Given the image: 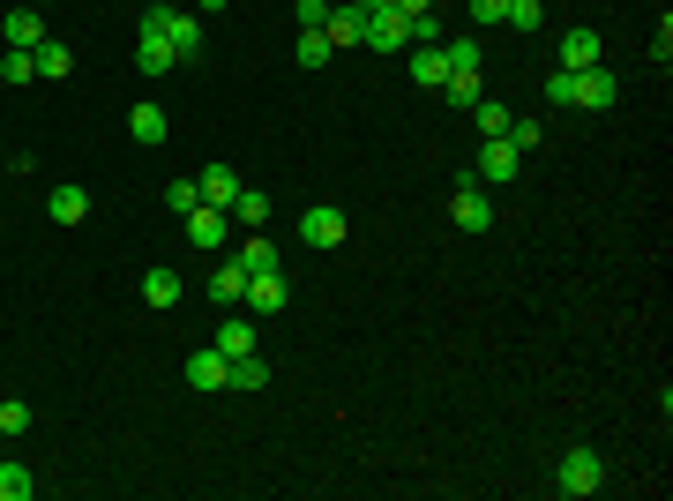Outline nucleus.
<instances>
[{"label": "nucleus", "mask_w": 673, "mask_h": 501, "mask_svg": "<svg viewBox=\"0 0 673 501\" xmlns=\"http://www.w3.org/2000/svg\"><path fill=\"white\" fill-rule=\"evenodd\" d=\"M142 31L172 38L180 68H187V60H203V15H187V8H172V0H150V8H142Z\"/></svg>", "instance_id": "f257e3e1"}, {"label": "nucleus", "mask_w": 673, "mask_h": 501, "mask_svg": "<svg viewBox=\"0 0 673 501\" xmlns=\"http://www.w3.org/2000/svg\"><path fill=\"white\" fill-rule=\"evenodd\" d=\"M554 487H561V494H598V487H606V464H598V449H591V442H577V449H569V457H561V471H554Z\"/></svg>", "instance_id": "f03ea898"}, {"label": "nucleus", "mask_w": 673, "mask_h": 501, "mask_svg": "<svg viewBox=\"0 0 673 501\" xmlns=\"http://www.w3.org/2000/svg\"><path fill=\"white\" fill-rule=\"evenodd\" d=\"M360 45H375V53H412V15H397V8H367Z\"/></svg>", "instance_id": "7ed1b4c3"}, {"label": "nucleus", "mask_w": 673, "mask_h": 501, "mask_svg": "<svg viewBox=\"0 0 673 501\" xmlns=\"http://www.w3.org/2000/svg\"><path fill=\"white\" fill-rule=\"evenodd\" d=\"M614 98H621V83L606 68H577L569 76V105H584V113H614Z\"/></svg>", "instance_id": "20e7f679"}, {"label": "nucleus", "mask_w": 673, "mask_h": 501, "mask_svg": "<svg viewBox=\"0 0 673 501\" xmlns=\"http://www.w3.org/2000/svg\"><path fill=\"white\" fill-rule=\"evenodd\" d=\"M299 248H344V209L336 203L299 209Z\"/></svg>", "instance_id": "39448f33"}, {"label": "nucleus", "mask_w": 673, "mask_h": 501, "mask_svg": "<svg viewBox=\"0 0 673 501\" xmlns=\"http://www.w3.org/2000/svg\"><path fill=\"white\" fill-rule=\"evenodd\" d=\"M285 299H293L285 270H262V277H248V299H240V307H248V315H277Z\"/></svg>", "instance_id": "423d86ee"}, {"label": "nucleus", "mask_w": 673, "mask_h": 501, "mask_svg": "<svg viewBox=\"0 0 673 501\" xmlns=\"http://www.w3.org/2000/svg\"><path fill=\"white\" fill-rule=\"evenodd\" d=\"M180 225H187V240H195V248H225V232H232V217H225V209H210V203H195Z\"/></svg>", "instance_id": "0eeeda50"}, {"label": "nucleus", "mask_w": 673, "mask_h": 501, "mask_svg": "<svg viewBox=\"0 0 673 501\" xmlns=\"http://www.w3.org/2000/svg\"><path fill=\"white\" fill-rule=\"evenodd\" d=\"M180 375H187V389H203V397H210V389H225V375H232V360H225V352H195V360H187V367H180Z\"/></svg>", "instance_id": "6e6552de"}, {"label": "nucleus", "mask_w": 673, "mask_h": 501, "mask_svg": "<svg viewBox=\"0 0 673 501\" xmlns=\"http://www.w3.org/2000/svg\"><path fill=\"white\" fill-rule=\"evenodd\" d=\"M135 68H142V76H172V68H180V53H172V38H158V31H142V38H135Z\"/></svg>", "instance_id": "1a4fd4ad"}, {"label": "nucleus", "mask_w": 673, "mask_h": 501, "mask_svg": "<svg viewBox=\"0 0 673 501\" xmlns=\"http://www.w3.org/2000/svg\"><path fill=\"white\" fill-rule=\"evenodd\" d=\"M45 209H53V225H83V217H90V187H76V180H60V187L45 195Z\"/></svg>", "instance_id": "9d476101"}, {"label": "nucleus", "mask_w": 673, "mask_h": 501, "mask_svg": "<svg viewBox=\"0 0 673 501\" xmlns=\"http://www.w3.org/2000/svg\"><path fill=\"white\" fill-rule=\"evenodd\" d=\"M561 68L577 76V68H598V31L577 23V31H561Z\"/></svg>", "instance_id": "9b49d317"}, {"label": "nucleus", "mask_w": 673, "mask_h": 501, "mask_svg": "<svg viewBox=\"0 0 673 501\" xmlns=\"http://www.w3.org/2000/svg\"><path fill=\"white\" fill-rule=\"evenodd\" d=\"M449 217H457L464 232H487V225H494V203H487V195H479V187L464 180V187H457V203H449Z\"/></svg>", "instance_id": "f8f14e48"}, {"label": "nucleus", "mask_w": 673, "mask_h": 501, "mask_svg": "<svg viewBox=\"0 0 673 501\" xmlns=\"http://www.w3.org/2000/svg\"><path fill=\"white\" fill-rule=\"evenodd\" d=\"M195 187H203V203H210V209H232L240 172H232V166H203V172H195Z\"/></svg>", "instance_id": "ddd939ff"}, {"label": "nucleus", "mask_w": 673, "mask_h": 501, "mask_svg": "<svg viewBox=\"0 0 673 501\" xmlns=\"http://www.w3.org/2000/svg\"><path fill=\"white\" fill-rule=\"evenodd\" d=\"M166 127H172V121H166V105H150V98L127 113V135H135L142 150H158V143H166Z\"/></svg>", "instance_id": "4468645a"}, {"label": "nucleus", "mask_w": 673, "mask_h": 501, "mask_svg": "<svg viewBox=\"0 0 673 501\" xmlns=\"http://www.w3.org/2000/svg\"><path fill=\"white\" fill-rule=\"evenodd\" d=\"M0 38L15 45V53H38V38H45V15H38V8H15V15L0 23Z\"/></svg>", "instance_id": "2eb2a0df"}, {"label": "nucleus", "mask_w": 673, "mask_h": 501, "mask_svg": "<svg viewBox=\"0 0 673 501\" xmlns=\"http://www.w3.org/2000/svg\"><path fill=\"white\" fill-rule=\"evenodd\" d=\"M412 83H420V90L449 83V53H442V45H412Z\"/></svg>", "instance_id": "dca6fc26"}, {"label": "nucleus", "mask_w": 673, "mask_h": 501, "mask_svg": "<svg viewBox=\"0 0 673 501\" xmlns=\"http://www.w3.org/2000/svg\"><path fill=\"white\" fill-rule=\"evenodd\" d=\"M360 23H367V8H352V0L336 8V0H330V23H322V38L344 53V45H360Z\"/></svg>", "instance_id": "f3484780"}, {"label": "nucleus", "mask_w": 673, "mask_h": 501, "mask_svg": "<svg viewBox=\"0 0 673 501\" xmlns=\"http://www.w3.org/2000/svg\"><path fill=\"white\" fill-rule=\"evenodd\" d=\"M142 307H180V270H172V262L142 270Z\"/></svg>", "instance_id": "a211bd4d"}, {"label": "nucleus", "mask_w": 673, "mask_h": 501, "mask_svg": "<svg viewBox=\"0 0 673 501\" xmlns=\"http://www.w3.org/2000/svg\"><path fill=\"white\" fill-rule=\"evenodd\" d=\"M210 299L217 307H240V299H248V270H240V262H217L210 270Z\"/></svg>", "instance_id": "6ab92c4d"}, {"label": "nucleus", "mask_w": 673, "mask_h": 501, "mask_svg": "<svg viewBox=\"0 0 673 501\" xmlns=\"http://www.w3.org/2000/svg\"><path fill=\"white\" fill-rule=\"evenodd\" d=\"M217 352H225V360H240V352H254V322L240 315V307H225V330H217Z\"/></svg>", "instance_id": "aec40b11"}, {"label": "nucleus", "mask_w": 673, "mask_h": 501, "mask_svg": "<svg viewBox=\"0 0 673 501\" xmlns=\"http://www.w3.org/2000/svg\"><path fill=\"white\" fill-rule=\"evenodd\" d=\"M516 166H524V158L509 150V135H487V150H479V172H487V180H516Z\"/></svg>", "instance_id": "412c9836"}, {"label": "nucleus", "mask_w": 673, "mask_h": 501, "mask_svg": "<svg viewBox=\"0 0 673 501\" xmlns=\"http://www.w3.org/2000/svg\"><path fill=\"white\" fill-rule=\"evenodd\" d=\"M225 217H232V225H248V232H262V225H270V195H262V187H240Z\"/></svg>", "instance_id": "4be33fe9"}, {"label": "nucleus", "mask_w": 673, "mask_h": 501, "mask_svg": "<svg viewBox=\"0 0 673 501\" xmlns=\"http://www.w3.org/2000/svg\"><path fill=\"white\" fill-rule=\"evenodd\" d=\"M240 270H248V277H262V270H277V240H262V232H248V240H240Z\"/></svg>", "instance_id": "5701e85b"}, {"label": "nucleus", "mask_w": 673, "mask_h": 501, "mask_svg": "<svg viewBox=\"0 0 673 501\" xmlns=\"http://www.w3.org/2000/svg\"><path fill=\"white\" fill-rule=\"evenodd\" d=\"M38 494V471L31 464H0V501H31Z\"/></svg>", "instance_id": "b1692460"}, {"label": "nucleus", "mask_w": 673, "mask_h": 501, "mask_svg": "<svg viewBox=\"0 0 673 501\" xmlns=\"http://www.w3.org/2000/svg\"><path fill=\"white\" fill-rule=\"evenodd\" d=\"M31 60H38V76H53V83H60L68 68H76V53H68L60 38H38V53H31Z\"/></svg>", "instance_id": "393cba45"}, {"label": "nucleus", "mask_w": 673, "mask_h": 501, "mask_svg": "<svg viewBox=\"0 0 673 501\" xmlns=\"http://www.w3.org/2000/svg\"><path fill=\"white\" fill-rule=\"evenodd\" d=\"M31 76H38V60H31V53H15V45H0V83H8V90H23Z\"/></svg>", "instance_id": "a878e982"}, {"label": "nucleus", "mask_w": 673, "mask_h": 501, "mask_svg": "<svg viewBox=\"0 0 673 501\" xmlns=\"http://www.w3.org/2000/svg\"><path fill=\"white\" fill-rule=\"evenodd\" d=\"M442 98H449V105H464V113H471V105L487 98V90H479V68H457V76L442 83Z\"/></svg>", "instance_id": "bb28decb"}, {"label": "nucleus", "mask_w": 673, "mask_h": 501, "mask_svg": "<svg viewBox=\"0 0 673 501\" xmlns=\"http://www.w3.org/2000/svg\"><path fill=\"white\" fill-rule=\"evenodd\" d=\"M262 382H270V360L240 352V360H232V375H225V389H262Z\"/></svg>", "instance_id": "cd10ccee"}, {"label": "nucleus", "mask_w": 673, "mask_h": 501, "mask_svg": "<svg viewBox=\"0 0 673 501\" xmlns=\"http://www.w3.org/2000/svg\"><path fill=\"white\" fill-rule=\"evenodd\" d=\"M471 121H479V135H509V121H516V113H509L502 98H479V105H471Z\"/></svg>", "instance_id": "c85d7f7f"}, {"label": "nucleus", "mask_w": 673, "mask_h": 501, "mask_svg": "<svg viewBox=\"0 0 673 501\" xmlns=\"http://www.w3.org/2000/svg\"><path fill=\"white\" fill-rule=\"evenodd\" d=\"M539 15H547V0H509V31H516V38H532V31H539Z\"/></svg>", "instance_id": "c756f323"}, {"label": "nucleus", "mask_w": 673, "mask_h": 501, "mask_svg": "<svg viewBox=\"0 0 673 501\" xmlns=\"http://www.w3.org/2000/svg\"><path fill=\"white\" fill-rule=\"evenodd\" d=\"M0 434H31V405L23 397H0Z\"/></svg>", "instance_id": "7c9ffc66"}, {"label": "nucleus", "mask_w": 673, "mask_h": 501, "mask_svg": "<svg viewBox=\"0 0 673 501\" xmlns=\"http://www.w3.org/2000/svg\"><path fill=\"white\" fill-rule=\"evenodd\" d=\"M330 53H336V45L322 38V31H299V68H322Z\"/></svg>", "instance_id": "2f4dec72"}, {"label": "nucleus", "mask_w": 673, "mask_h": 501, "mask_svg": "<svg viewBox=\"0 0 673 501\" xmlns=\"http://www.w3.org/2000/svg\"><path fill=\"white\" fill-rule=\"evenodd\" d=\"M195 203H203V187H195V180H172V187H166V209H172V217H187Z\"/></svg>", "instance_id": "473e14b6"}, {"label": "nucleus", "mask_w": 673, "mask_h": 501, "mask_svg": "<svg viewBox=\"0 0 673 501\" xmlns=\"http://www.w3.org/2000/svg\"><path fill=\"white\" fill-rule=\"evenodd\" d=\"M442 53H449V76H457V68H479V60H487V53H479V38H449Z\"/></svg>", "instance_id": "72a5a7b5"}, {"label": "nucleus", "mask_w": 673, "mask_h": 501, "mask_svg": "<svg viewBox=\"0 0 673 501\" xmlns=\"http://www.w3.org/2000/svg\"><path fill=\"white\" fill-rule=\"evenodd\" d=\"M509 150L532 158V150H539V121H509Z\"/></svg>", "instance_id": "f704fd0d"}, {"label": "nucleus", "mask_w": 673, "mask_h": 501, "mask_svg": "<svg viewBox=\"0 0 673 501\" xmlns=\"http://www.w3.org/2000/svg\"><path fill=\"white\" fill-rule=\"evenodd\" d=\"M502 15H509V0H471V23H479V31H494Z\"/></svg>", "instance_id": "c9c22d12"}, {"label": "nucleus", "mask_w": 673, "mask_h": 501, "mask_svg": "<svg viewBox=\"0 0 673 501\" xmlns=\"http://www.w3.org/2000/svg\"><path fill=\"white\" fill-rule=\"evenodd\" d=\"M330 23V0H299V31H322Z\"/></svg>", "instance_id": "e433bc0d"}, {"label": "nucleus", "mask_w": 673, "mask_h": 501, "mask_svg": "<svg viewBox=\"0 0 673 501\" xmlns=\"http://www.w3.org/2000/svg\"><path fill=\"white\" fill-rule=\"evenodd\" d=\"M651 60H659V68L673 60V23H666V15H659V38H651Z\"/></svg>", "instance_id": "4c0bfd02"}, {"label": "nucleus", "mask_w": 673, "mask_h": 501, "mask_svg": "<svg viewBox=\"0 0 673 501\" xmlns=\"http://www.w3.org/2000/svg\"><path fill=\"white\" fill-rule=\"evenodd\" d=\"M389 8H397V15H426L434 0H389Z\"/></svg>", "instance_id": "58836bf2"}, {"label": "nucleus", "mask_w": 673, "mask_h": 501, "mask_svg": "<svg viewBox=\"0 0 673 501\" xmlns=\"http://www.w3.org/2000/svg\"><path fill=\"white\" fill-rule=\"evenodd\" d=\"M195 8H203V15H217V8H225V0H195Z\"/></svg>", "instance_id": "ea45409f"}, {"label": "nucleus", "mask_w": 673, "mask_h": 501, "mask_svg": "<svg viewBox=\"0 0 673 501\" xmlns=\"http://www.w3.org/2000/svg\"><path fill=\"white\" fill-rule=\"evenodd\" d=\"M352 8H389V0H352Z\"/></svg>", "instance_id": "a19ab883"}, {"label": "nucleus", "mask_w": 673, "mask_h": 501, "mask_svg": "<svg viewBox=\"0 0 673 501\" xmlns=\"http://www.w3.org/2000/svg\"><path fill=\"white\" fill-rule=\"evenodd\" d=\"M31 8H45V0H31Z\"/></svg>", "instance_id": "79ce46f5"}]
</instances>
